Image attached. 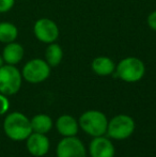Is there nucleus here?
<instances>
[{"instance_id":"1","label":"nucleus","mask_w":156,"mask_h":157,"mask_svg":"<svg viewBox=\"0 0 156 157\" xmlns=\"http://www.w3.org/2000/svg\"><path fill=\"white\" fill-rule=\"evenodd\" d=\"M3 130L14 141L26 140L32 134L30 120L21 112H12L3 121Z\"/></svg>"},{"instance_id":"2","label":"nucleus","mask_w":156,"mask_h":157,"mask_svg":"<svg viewBox=\"0 0 156 157\" xmlns=\"http://www.w3.org/2000/svg\"><path fill=\"white\" fill-rule=\"evenodd\" d=\"M116 76L125 82H137L146 73V66L137 57H126L116 65Z\"/></svg>"},{"instance_id":"3","label":"nucleus","mask_w":156,"mask_h":157,"mask_svg":"<svg viewBox=\"0 0 156 157\" xmlns=\"http://www.w3.org/2000/svg\"><path fill=\"white\" fill-rule=\"evenodd\" d=\"M79 126L85 132L92 137L104 136L107 132L108 120L103 112L97 110H89L79 118Z\"/></svg>"},{"instance_id":"4","label":"nucleus","mask_w":156,"mask_h":157,"mask_svg":"<svg viewBox=\"0 0 156 157\" xmlns=\"http://www.w3.org/2000/svg\"><path fill=\"white\" fill-rule=\"evenodd\" d=\"M23 76L15 65L4 64L0 67V93L10 96L19 91Z\"/></svg>"},{"instance_id":"5","label":"nucleus","mask_w":156,"mask_h":157,"mask_svg":"<svg viewBox=\"0 0 156 157\" xmlns=\"http://www.w3.org/2000/svg\"><path fill=\"white\" fill-rule=\"evenodd\" d=\"M50 75V66L43 59H32L24 65L21 76L30 83H40L45 81Z\"/></svg>"},{"instance_id":"6","label":"nucleus","mask_w":156,"mask_h":157,"mask_svg":"<svg viewBox=\"0 0 156 157\" xmlns=\"http://www.w3.org/2000/svg\"><path fill=\"white\" fill-rule=\"evenodd\" d=\"M135 130V122L129 116L119 114L108 122L107 134L109 137L117 140H123L128 138Z\"/></svg>"},{"instance_id":"7","label":"nucleus","mask_w":156,"mask_h":157,"mask_svg":"<svg viewBox=\"0 0 156 157\" xmlns=\"http://www.w3.org/2000/svg\"><path fill=\"white\" fill-rule=\"evenodd\" d=\"M33 33L34 36L40 42L45 44H51L57 41L60 31H59L58 25L52 19L42 17L34 23Z\"/></svg>"},{"instance_id":"8","label":"nucleus","mask_w":156,"mask_h":157,"mask_svg":"<svg viewBox=\"0 0 156 157\" xmlns=\"http://www.w3.org/2000/svg\"><path fill=\"white\" fill-rule=\"evenodd\" d=\"M57 157H87V152L80 139L64 137L57 147Z\"/></svg>"},{"instance_id":"9","label":"nucleus","mask_w":156,"mask_h":157,"mask_svg":"<svg viewBox=\"0 0 156 157\" xmlns=\"http://www.w3.org/2000/svg\"><path fill=\"white\" fill-rule=\"evenodd\" d=\"M27 150L31 155L36 157H41L47 154L49 150V140L45 134L32 132L27 139Z\"/></svg>"},{"instance_id":"10","label":"nucleus","mask_w":156,"mask_h":157,"mask_svg":"<svg viewBox=\"0 0 156 157\" xmlns=\"http://www.w3.org/2000/svg\"><path fill=\"white\" fill-rule=\"evenodd\" d=\"M89 152L91 157H113L115 147L112 142L105 137H94L90 143Z\"/></svg>"},{"instance_id":"11","label":"nucleus","mask_w":156,"mask_h":157,"mask_svg":"<svg viewBox=\"0 0 156 157\" xmlns=\"http://www.w3.org/2000/svg\"><path fill=\"white\" fill-rule=\"evenodd\" d=\"M25 56V49L19 43L16 42H11L6 44L2 52V58L4 60V63L11 64V65H16L23 60Z\"/></svg>"},{"instance_id":"12","label":"nucleus","mask_w":156,"mask_h":157,"mask_svg":"<svg viewBox=\"0 0 156 157\" xmlns=\"http://www.w3.org/2000/svg\"><path fill=\"white\" fill-rule=\"evenodd\" d=\"M56 127L59 134L63 137H74L77 135L79 124L77 121L70 114H63L59 117L56 122Z\"/></svg>"},{"instance_id":"13","label":"nucleus","mask_w":156,"mask_h":157,"mask_svg":"<svg viewBox=\"0 0 156 157\" xmlns=\"http://www.w3.org/2000/svg\"><path fill=\"white\" fill-rule=\"evenodd\" d=\"M92 71L98 76H109L116 71V64L109 57L101 56L93 59L91 63Z\"/></svg>"},{"instance_id":"14","label":"nucleus","mask_w":156,"mask_h":157,"mask_svg":"<svg viewBox=\"0 0 156 157\" xmlns=\"http://www.w3.org/2000/svg\"><path fill=\"white\" fill-rule=\"evenodd\" d=\"M31 123L32 132H39V134H46L52 127V120L47 114H36L30 120Z\"/></svg>"},{"instance_id":"15","label":"nucleus","mask_w":156,"mask_h":157,"mask_svg":"<svg viewBox=\"0 0 156 157\" xmlns=\"http://www.w3.org/2000/svg\"><path fill=\"white\" fill-rule=\"evenodd\" d=\"M63 59V49L59 44L51 43L47 46L45 52V61L50 67L58 66Z\"/></svg>"},{"instance_id":"16","label":"nucleus","mask_w":156,"mask_h":157,"mask_svg":"<svg viewBox=\"0 0 156 157\" xmlns=\"http://www.w3.org/2000/svg\"><path fill=\"white\" fill-rule=\"evenodd\" d=\"M18 36V29L12 23L2 21L0 23V42L8 44L14 42Z\"/></svg>"},{"instance_id":"17","label":"nucleus","mask_w":156,"mask_h":157,"mask_svg":"<svg viewBox=\"0 0 156 157\" xmlns=\"http://www.w3.org/2000/svg\"><path fill=\"white\" fill-rule=\"evenodd\" d=\"M10 108V101H9L6 95L0 93V116L4 114Z\"/></svg>"},{"instance_id":"18","label":"nucleus","mask_w":156,"mask_h":157,"mask_svg":"<svg viewBox=\"0 0 156 157\" xmlns=\"http://www.w3.org/2000/svg\"><path fill=\"white\" fill-rule=\"evenodd\" d=\"M15 0H0V13H6L12 10Z\"/></svg>"},{"instance_id":"19","label":"nucleus","mask_w":156,"mask_h":157,"mask_svg":"<svg viewBox=\"0 0 156 157\" xmlns=\"http://www.w3.org/2000/svg\"><path fill=\"white\" fill-rule=\"evenodd\" d=\"M146 23H148V26L151 29L156 31V11H153V12L149 15L148 18H146Z\"/></svg>"},{"instance_id":"20","label":"nucleus","mask_w":156,"mask_h":157,"mask_svg":"<svg viewBox=\"0 0 156 157\" xmlns=\"http://www.w3.org/2000/svg\"><path fill=\"white\" fill-rule=\"evenodd\" d=\"M2 65H4V60H3V58H2V56H0V67H1Z\"/></svg>"}]
</instances>
